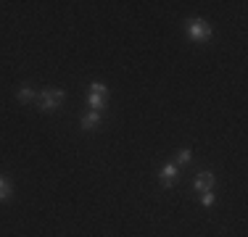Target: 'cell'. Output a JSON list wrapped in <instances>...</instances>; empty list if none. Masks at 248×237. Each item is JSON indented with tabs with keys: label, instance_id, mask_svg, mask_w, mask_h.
I'll return each mask as SVG.
<instances>
[{
	"label": "cell",
	"instance_id": "obj_5",
	"mask_svg": "<svg viewBox=\"0 0 248 237\" xmlns=\"http://www.w3.org/2000/svg\"><path fill=\"white\" fill-rule=\"evenodd\" d=\"M177 177H180V174H177V166L174 163H164L161 169H158V179H161L164 187H172L177 182Z\"/></svg>",
	"mask_w": 248,
	"mask_h": 237
},
{
	"label": "cell",
	"instance_id": "obj_7",
	"mask_svg": "<svg viewBox=\"0 0 248 237\" xmlns=\"http://www.w3.org/2000/svg\"><path fill=\"white\" fill-rule=\"evenodd\" d=\"M11 193H14V187H11V182L5 179V177H0V200H8Z\"/></svg>",
	"mask_w": 248,
	"mask_h": 237
},
{
	"label": "cell",
	"instance_id": "obj_2",
	"mask_svg": "<svg viewBox=\"0 0 248 237\" xmlns=\"http://www.w3.org/2000/svg\"><path fill=\"white\" fill-rule=\"evenodd\" d=\"M63 90H56V87H48V90H43L37 95V105H40V111H45V114H50V111H56L58 105L63 103Z\"/></svg>",
	"mask_w": 248,
	"mask_h": 237
},
{
	"label": "cell",
	"instance_id": "obj_4",
	"mask_svg": "<svg viewBox=\"0 0 248 237\" xmlns=\"http://www.w3.org/2000/svg\"><path fill=\"white\" fill-rule=\"evenodd\" d=\"M214 182H217V177L211 174V171H201V174L196 177V182H193V190H196L198 195L214 193Z\"/></svg>",
	"mask_w": 248,
	"mask_h": 237
},
{
	"label": "cell",
	"instance_id": "obj_9",
	"mask_svg": "<svg viewBox=\"0 0 248 237\" xmlns=\"http://www.w3.org/2000/svg\"><path fill=\"white\" fill-rule=\"evenodd\" d=\"M32 98H34V90L29 85H21L19 87V100H21V103H29Z\"/></svg>",
	"mask_w": 248,
	"mask_h": 237
},
{
	"label": "cell",
	"instance_id": "obj_10",
	"mask_svg": "<svg viewBox=\"0 0 248 237\" xmlns=\"http://www.w3.org/2000/svg\"><path fill=\"white\" fill-rule=\"evenodd\" d=\"M214 193H206V195H201V203H203V206H214Z\"/></svg>",
	"mask_w": 248,
	"mask_h": 237
},
{
	"label": "cell",
	"instance_id": "obj_6",
	"mask_svg": "<svg viewBox=\"0 0 248 237\" xmlns=\"http://www.w3.org/2000/svg\"><path fill=\"white\" fill-rule=\"evenodd\" d=\"M100 124V114L98 111H90V114L82 116V129H95Z\"/></svg>",
	"mask_w": 248,
	"mask_h": 237
},
{
	"label": "cell",
	"instance_id": "obj_8",
	"mask_svg": "<svg viewBox=\"0 0 248 237\" xmlns=\"http://www.w3.org/2000/svg\"><path fill=\"white\" fill-rule=\"evenodd\" d=\"M190 158H193L190 148H182V150H177V163H174V166H185V163H190Z\"/></svg>",
	"mask_w": 248,
	"mask_h": 237
},
{
	"label": "cell",
	"instance_id": "obj_3",
	"mask_svg": "<svg viewBox=\"0 0 248 237\" xmlns=\"http://www.w3.org/2000/svg\"><path fill=\"white\" fill-rule=\"evenodd\" d=\"M106 100H108V87H106L103 82H93L90 85V108L100 114V108L106 105Z\"/></svg>",
	"mask_w": 248,
	"mask_h": 237
},
{
	"label": "cell",
	"instance_id": "obj_1",
	"mask_svg": "<svg viewBox=\"0 0 248 237\" xmlns=\"http://www.w3.org/2000/svg\"><path fill=\"white\" fill-rule=\"evenodd\" d=\"M185 29H187V37H190L193 43H206V40H211V24L206 19H201V16L187 19Z\"/></svg>",
	"mask_w": 248,
	"mask_h": 237
}]
</instances>
